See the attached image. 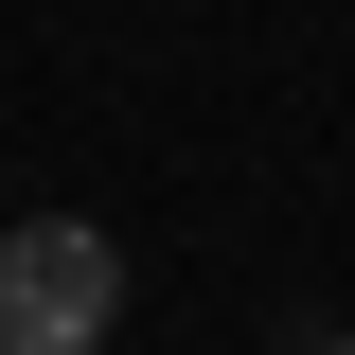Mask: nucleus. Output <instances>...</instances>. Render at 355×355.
<instances>
[{"instance_id":"1","label":"nucleus","mask_w":355,"mask_h":355,"mask_svg":"<svg viewBox=\"0 0 355 355\" xmlns=\"http://www.w3.org/2000/svg\"><path fill=\"white\" fill-rule=\"evenodd\" d=\"M125 320V249L89 214H18L0 231V355H107Z\"/></svg>"},{"instance_id":"2","label":"nucleus","mask_w":355,"mask_h":355,"mask_svg":"<svg viewBox=\"0 0 355 355\" xmlns=\"http://www.w3.org/2000/svg\"><path fill=\"white\" fill-rule=\"evenodd\" d=\"M320 355H355V338H320Z\"/></svg>"}]
</instances>
